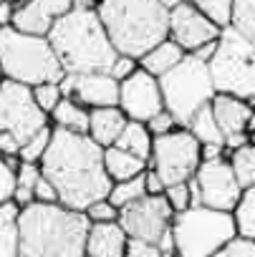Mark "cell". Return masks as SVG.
Instances as JSON below:
<instances>
[{"mask_svg": "<svg viewBox=\"0 0 255 257\" xmlns=\"http://www.w3.org/2000/svg\"><path fill=\"white\" fill-rule=\"evenodd\" d=\"M41 169L43 177L56 184L61 204L78 212H86L89 204L109 197L114 187L104 167V147H99L89 134H76L56 126Z\"/></svg>", "mask_w": 255, "mask_h": 257, "instance_id": "1", "label": "cell"}, {"mask_svg": "<svg viewBox=\"0 0 255 257\" xmlns=\"http://www.w3.org/2000/svg\"><path fill=\"white\" fill-rule=\"evenodd\" d=\"M91 219L66 204L33 202L18 219L21 254L26 257H86Z\"/></svg>", "mask_w": 255, "mask_h": 257, "instance_id": "2", "label": "cell"}, {"mask_svg": "<svg viewBox=\"0 0 255 257\" xmlns=\"http://www.w3.org/2000/svg\"><path fill=\"white\" fill-rule=\"evenodd\" d=\"M48 41L66 73L109 71L119 56L96 11H68L58 16Z\"/></svg>", "mask_w": 255, "mask_h": 257, "instance_id": "3", "label": "cell"}, {"mask_svg": "<svg viewBox=\"0 0 255 257\" xmlns=\"http://www.w3.org/2000/svg\"><path fill=\"white\" fill-rule=\"evenodd\" d=\"M96 13L119 53L142 58L169 38V11L159 0H99Z\"/></svg>", "mask_w": 255, "mask_h": 257, "instance_id": "4", "label": "cell"}, {"mask_svg": "<svg viewBox=\"0 0 255 257\" xmlns=\"http://www.w3.org/2000/svg\"><path fill=\"white\" fill-rule=\"evenodd\" d=\"M0 61L6 78L21 81L26 86H38L46 81L58 83L66 76L46 36H28L11 26L0 31Z\"/></svg>", "mask_w": 255, "mask_h": 257, "instance_id": "5", "label": "cell"}, {"mask_svg": "<svg viewBox=\"0 0 255 257\" xmlns=\"http://www.w3.org/2000/svg\"><path fill=\"white\" fill-rule=\"evenodd\" d=\"M172 234L180 257H212L240 232L235 212H220L200 204L175 214Z\"/></svg>", "mask_w": 255, "mask_h": 257, "instance_id": "6", "label": "cell"}, {"mask_svg": "<svg viewBox=\"0 0 255 257\" xmlns=\"http://www.w3.org/2000/svg\"><path fill=\"white\" fill-rule=\"evenodd\" d=\"M162 83V96H164V108L177 118L180 126H187L190 118L207 106L217 88L210 73V66L200 58H195L192 53L185 56V61L180 66H175L169 73H164L159 78Z\"/></svg>", "mask_w": 255, "mask_h": 257, "instance_id": "7", "label": "cell"}, {"mask_svg": "<svg viewBox=\"0 0 255 257\" xmlns=\"http://www.w3.org/2000/svg\"><path fill=\"white\" fill-rule=\"evenodd\" d=\"M217 93L245 98L255 106V43L242 38L230 26L222 28L217 53L207 63Z\"/></svg>", "mask_w": 255, "mask_h": 257, "instance_id": "8", "label": "cell"}, {"mask_svg": "<svg viewBox=\"0 0 255 257\" xmlns=\"http://www.w3.org/2000/svg\"><path fill=\"white\" fill-rule=\"evenodd\" d=\"M200 149H202V144L190 128L177 126L169 134L154 137L149 167L164 179L167 187L177 184V182H187L195 177V172L202 164Z\"/></svg>", "mask_w": 255, "mask_h": 257, "instance_id": "9", "label": "cell"}, {"mask_svg": "<svg viewBox=\"0 0 255 257\" xmlns=\"http://www.w3.org/2000/svg\"><path fill=\"white\" fill-rule=\"evenodd\" d=\"M48 113L36 103L33 86L13 78L0 81V132H13L21 142L48 126Z\"/></svg>", "mask_w": 255, "mask_h": 257, "instance_id": "10", "label": "cell"}, {"mask_svg": "<svg viewBox=\"0 0 255 257\" xmlns=\"http://www.w3.org/2000/svg\"><path fill=\"white\" fill-rule=\"evenodd\" d=\"M195 182L200 187V202L210 209L220 212H235L245 189L235 177V169L230 159H215L202 162L195 172Z\"/></svg>", "mask_w": 255, "mask_h": 257, "instance_id": "11", "label": "cell"}, {"mask_svg": "<svg viewBox=\"0 0 255 257\" xmlns=\"http://www.w3.org/2000/svg\"><path fill=\"white\" fill-rule=\"evenodd\" d=\"M175 209L164 194H147L139 202L124 207L119 214V224L129 237L159 242L162 234L172 227Z\"/></svg>", "mask_w": 255, "mask_h": 257, "instance_id": "12", "label": "cell"}, {"mask_svg": "<svg viewBox=\"0 0 255 257\" xmlns=\"http://www.w3.org/2000/svg\"><path fill=\"white\" fill-rule=\"evenodd\" d=\"M121 111L132 121H149L154 113L164 108V96H162V83L157 76L149 71L139 68L134 76L121 81V96H119Z\"/></svg>", "mask_w": 255, "mask_h": 257, "instance_id": "13", "label": "cell"}, {"mask_svg": "<svg viewBox=\"0 0 255 257\" xmlns=\"http://www.w3.org/2000/svg\"><path fill=\"white\" fill-rule=\"evenodd\" d=\"M63 96L76 98L86 108L119 106L121 83L109 71H89V73H66L61 81Z\"/></svg>", "mask_w": 255, "mask_h": 257, "instance_id": "14", "label": "cell"}, {"mask_svg": "<svg viewBox=\"0 0 255 257\" xmlns=\"http://www.w3.org/2000/svg\"><path fill=\"white\" fill-rule=\"evenodd\" d=\"M220 33L222 28L212 18H207L200 8H195L190 0L180 8L169 11V38L177 41L187 53H195L200 46L217 41Z\"/></svg>", "mask_w": 255, "mask_h": 257, "instance_id": "15", "label": "cell"}, {"mask_svg": "<svg viewBox=\"0 0 255 257\" xmlns=\"http://www.w3.org/2000/svg\"><path fill=\"white\" fill-rule=\"evenodd\" d=\"M212 103V113L225 134V147H227V154L250 144V134H247V121H250V113L255 106H250L245 98H237V96H230V93H215V98L210 101Z\"/></svg>", "mask_w": 255, "mask_h": 257, "instance_id": "16", "label": "cell"}, {"mask_svg": "<svg viewBox=\"0 0 255 257\" xmlns=\"http://www.w3.org/2000/svg\"><path fill=\"white\" fill-rule=\"evenodd\" d=\"M129 234L119 222L91 224L86 237V257H126Z\"/></svg>", "mask_w": 255, "mask_h": 257, "instance_id": "17", "label": "cell"}, {"mask_svg": "<svg viewBox=\"0 0 255 257\" xmlns=\"http://www.w3.org/2000/svg\"><path fill=\"white\" fill-rule=\"evenodd\" d=\"M126 121V116L121 111V106H104V108H91V121H89V137L99 144V147H114L116 139L121 137Z\"/></svg>", "mask_w": 255, "mask_h": 257, "instance_id": "18", "label": "cell"}, {"mask_svg": "<svg viewBox=\"0 0 255 257\" xmlns=\"http://www.w3.org/2000/svg\"><path fill=\"white\" fill-rule=\"evenodd\" d=\"M185 56H187V51H185L177 41L164 38L162 43H157L154 48H149V51L139 58V66H142L144 71H149L152 76L162 78V76L169 73L175 66H180V63L185 61Z\"/></svg>", "mask_w": 255, "mask_h": 257, "instance_id": "19", "label": "cell"}, {"mask_svg": "<svg viewBox=\"0 0 255 257\" xmlns=\"http://www.w3.org/2000/svg\"><path fill=\"white\" fill-rule=\"evenodd\" d=\"M104 167L111 177V182H126V179H134L139 174H144L149 169V162L129 154L121 147H106L104 149Z\"/></svg>", "mask_w": 255, "mask_h": 257, "instance_id": "20", "label": "cell"}, {"mask_svg": "<svg viewBox=\"0 0 255 257\" xmlns=\"http://www.w3.org/2000/svg\"><path fill=\"white\" fill-rule=\"evenodd\" d=\"M53 21L56 18L43 8L41 0H28L26 6L16 8V16H13V26L11 28H16L21 33H28V36H46L48 38V33L53 28Z\"/></svg>", "mask_w": 255, "mask_h": 257, "instance_id": "21", "label": "cell"}, {"mask_svg": "<svg viewBox=\"0 0 255 257\" xmlns=\"http://www.w3.org/2000/svg\"><path fill=\"white\" fill-rule=\"evenodd\" d=\"M89 121H91V108H86L71 96H63V101L51 113V123L56 128H66V132L76 134H89Z\"/></svg>", "mask_w": 255, "mask_h": 257, "instance_id": "22", "label": "cell"}, {"mask_svg": "<svg viewBox=\"0 0 255 257\" xmlns=\"http://www.w3.org/2000/svg\"><path fill=\"white\" fill-rule=\"evenodd\" d=\"M116 147L126 149L129 154L149 162L152 159V149H154V134L149 132V126L144 121H126L121 137L116 139Z\"/></svg>", "mask_w": 255, "mask_h": 257, "instance_id": "23", "label": "cell"}, {"mask_svg": "<svg viewBox=\"0 0 255 257\" xmlns=\"http://www.w3.org/2000/svg\"><path fill=\"white\" fill-rule=\"evenodd\" d=\"M185 128H190V132L200 139V144H225V134H222V128H220V123L212 113V103L202 106L190 118V123Z\"/></svg>", "mask_w": 255, "mask_h": 257, "instance_id": "24", "label": "cell"}, {"mask_svg": "<svg viewBox=\"0 0 255 257\" xmlns=\"http://www.w3.org/2000/svg\"><path fill=\"white\" fill-rule=\"evenodd\" d=\"M142 197H147V182H144V174L134 177V179H126V182H114L111 192H109V199L124 209L134 202H139Z\"/></svg>", "mask_w": 255, "mask_h": 257, "instance_id": "25", "label": "cell"}, {"mask_svg": "<svg viewBox=\"0 0 255 257\" xmlns=\"http://www.w3.org/2000/svg\"><path fill=\"white\" fill-rule=\"evenodd\" d=\"M230 164H232L235 177L242 184V189L255 187V144H245V147L230 152Z\"/></svg>", "mask_w": 255, "mask_h": 257, "instance_id": "26", "label": "cell"}, {"mask_svg": "<svg viewBox=\"0 0 255 257\" xmlns=\"http://www.w3.org/2000/svg\"><path fill=\"white\" fill-rule=\"evenodd\" d=\"M230 28L255 43V0H235L232 16H230Z\"/></svg>", "mask_w": 255, "mask_h": 257, "instance_id": "27", "label": "cell"}, {"mask_svg": "<svg viewBox=\"0 0 255 257\" xmlns=\"http://www.w3.org/2000/svg\"><path fill=\"white\" fill-rule=\"evenodd\" d=\"M51 139H53V123L43 126L41 132H36L33 137H28L21 147V162H36L41 164L48 147H51Z\"/></svg>", "mask_w": 255, "mask_h": 257, "instance_id": "28", "label": "cell"}, {"mask_svg": "<svg viewBox=\"0 0 255 257\" xmlns=\"http://www.w3.org/2000/svg\"><path fill=\"white\" fill-rule=\"evenodd\" d=\"M235 222H237V232L242 237L255 239V187L245 189V194L235 209Z\"/></svg>", "mask_w": 255, "mask_h": 257, "instance_id": "29", "label": "cell"}, {"mask_svg": "<svg viewBox=\"0 0 255 257\" xmlns=\"http://www.w3.org/2000/svg\"><path fill=\"white\" fill-rule=\"evenodd\" d=\"M195 8H200L207 18H212L220 28L230 26V16H232V3L235 0H190Z\"/></svg>", "mask_w": 255, "mask_h": 257, "instance_id": "30", "label": "cell"}, {"mask_svg": "<svg viewBox=\"0 0 255 257\" xmlns=\"http://www.w3.org/2000/svg\"><path fill=\"white\" fill-rule=\"evenodd\" d=\"M33 96H36V103L48 113V118H51V113L56 111V106L63 101V91H61V83H56V81H46V83H38V86H33Z\"/></svg>", "mask_w": 255, "mask_h": 257, "instance_id": "31", "label": "cell"}, {"mask_svg": "<svg viewBox=\"0 0 255 257\" xmlns=\"http://www.w3.org/2000/svg\"><path fill=\"white\" fill-rule=\"evenodd\" d=\"M119 214H121V209L109 199V197H104V199H96L94 204H89L86 207V217L91 219V224H106V222H119Z\"/></svg>", "mask_w": 255, "mask_h": 257, "instance_id": "32", "label": "cell"}, {"mask_svg": "<svg viewBox=\"0 0 255 257\" xmlns=\"http://www.w3.org/2000/svg\"><path fill=\"white\" fill-rule=\"evenodd\" d=\"M164 197H167V202L172 204L175 214L190 209V207H192V187H190V179H187V182L169 184V187L164 189Z\"/></svg>", "mask_w": 255, "mask_h": 257, "instance_id": "33", "label": "cell"}, {"mask_svg": "<svg viewBox=\"0 0 255 257\" xmlns=\"http://www.w3.org/2000/svg\"><path fill=\"white\" fill-rule=\"evenodd\" d=\"M212 257H255V239L237 234L225 247H220Z\"/></svg>", "mask_w": 255, "mask_h": 257, "instance_id": "34", "label": "cell"}, {"mask_svg": "<svg viewBox=\"0 0 255 257\" xmlns=\"http://www.w3.org/2000/svg\"><path fill=\"white\" fill-rule=\"evenodd\" d=\"M0 257H21L18 224H0Z\"/></svg>", "mask_w": 255, "mask_h": 257, "instance_id": "35", "label": "cell"}, {"mask_svg": "<svg viewBox=\"0 0 255 257\" xmlns=\"http://www.w3.org/2000/svg\"><path fill=\"white\" fill-rule=\"evenodd\" d=\"M142 66H139V58H134V56H126V53H119L116 56V61L111 63V68H109V73L121 83V81H126L129 76H134L137 71H139Z\"/></svg>", "mask_w": 255, "mask_h": 257, "instance_id": "36", "label": "cell"}, {"mask_svg": "<svg viewBox=\"0 0 255 257\" xmlns=\"http://www.w3.org/2000/svg\"><path fill=\"white\" fill-rule=\"evenodd\" d=\"M126 257H164V254L157 242L129 237V242H126Z\"/></svg>", "mask_w": 255, "mask_h": 257, "instance_id": "37", "label": "cell"}, {"mask_svg": "<svg viewBox=\"0 0 255 257\" xmlns=\"http://www.w3.org/2000/svg\"><path fill=\"white\" fill-rule=\"evenodd\" d=\"M16 187H18V179H16V169L0 157V202L6 199H13L16 194Z\"/></svg>", "mask_w": 255, "mask_h": 257, "instance_id": "38", "label": "cell"}, {"mask_svg": "<svg viewBox=\"0 0 255 257\" xmlns=\"http://www.w3.org/2000/svg\"><path fill=\"white\" fill-rule=\"evenodd\" d=\"M147 126H149V132L154 134V137H162V134H169V132H175V128L180 126L177 123V118L167 111V108H162L159 113H154L149 121H147Z\"/></svg>", "mask_w": 255, "mask_h": 257, "instance_id": "39", "label": "cell"}, {"mask_svg": "<svg viewBox=\"0 0 255 257\" xmlns=\"http://www.w3.org/2000/svg\"><path fill=\"white\" fill-rule=\"evenodd\" d=\"M41 177H43V169L36 162H21V167L16 172L18 187H28V189H36V184H38Z\"/></svg>", "mask_w": 255, "mask_h": 257, "instance_id": "40", "label": "cell"}, {"mask_svg": "<svg viewBox=\"0 0 255 257\" xmlns=\"http://www.w3.org/2000/svg\"><path fill=\"white\" fill-rule=\"evenodd\" d=\"M33 192H36V202H41V204H61V194L48 177H41Z\"/></svg>", "mask_w": 255, "mask_h": 257, "instance_id": "41", "label": "cell"}, {"mask_svg": "<svg viewBox=\"0 0 255 257\" xmlns=\"http://www.w3.org/2000/svg\"><path fill=\"white\" fill-rule=\"evenodd\" d=\"M23 142L13 132H0V157H21Z\"/></svg>", "mask_w": 255, "mask_h": 257, "instance_id": "42", "label": "cell"}, {"mask_svg": "<svg viewBox=\"0 0 255 257\" xmlns=\"http://www.w3.org/2000/svg\"><path fill=\"white\" fill-rule=\"evenodd\" d=\"M21 214H23V207L16 199L0 202V224H18Z\"/></svg>", "mask_w": 255, "mask_h": 257, "instance_id": "43", "label": "cell"}, {"mask_svg": "<svg viewBox=\"0 0 255 257\" xmlns=\"http://www.w3.org/2000/svg\"><path fill=\"white\" fill-rule=\"evenodd\" d=\"M200 154H202V162H215V159H230V154H227V147H225V144H202Z\"/></svg>", "mask_w": 255, "mask_h": 257, "instance_id": "44", "label": "cell"}, {"mask_svg": "<svg viewBox=\"0 0 255 257\" xmlns=\"http://www.w3.org/2000/svg\"><path fill=\"white\" fill-rule=\"evenodd\" d=\"M144 182H147V194H164V189H167L164 179H162L152 167L144 172Z\"/></svg>", "mask_w": 255, "mask_h": 257, "instance_id": "45", "label": "cell"}, {"mask_svg": "<svg viewBox=\"0 0 255 257\" xmlns=\"http://www.w3.org/2000/svg\"><path fill=\"white\" fill-rule=\"evenodd\" d=\"M41 3L53 18H58V16H63L73 8V0H41Z\"/></svg>", "mask_w": 255, "mask_h": 257, "instance_id": "46", "label": "cell"}, {"mask_svg": "<svg viewBox=\"0 0 255 257\" xmlns=\"http://www.w3.org/2000/svg\"><path fill=\"white\" fill-rule=\"evenodd\" d=\"M217 43H220V38H217V41H210V43H205V46H200L192 56L200 58V61H205V63H210V61L215 58V53H217Z\"/></svg>", "mask_w": 255, "mask_h": 257, "instance_id": "47", "label": "cell"}, {"mask_svg": "<svg viewBox=\"0 0 255 257\" xmlns=\"http://www.w3.org/2000/svg\"><path fill=\"white\" fill-rule=\"evenodd\" d=\"M13 16H16V6H11L8 0H0V28L13 26Z\"/></svg>", "mask_w": 255, "mask_h": 257, "instance_id": "48", "label": "cell"}, {"mask_svg": "<svg viewBox=\"0 0 255 257\" xmlns=\"http://www.w3.org/2000/svg\"><path fill=\"white\" fill-rule=\"evenodd\" d=\"M13 199H16L21 207H28V204H33V202H36V192H33V189H28V187H16Z\"/></svg>", "mask_w": 255, "mask_h": 257, "instance_id": "49", "label": "cell"}, {"mask_svg": "<svg viewBox=\"0 0 255 257\" xmlns=\"http://www.w3.org/2000/svg\"><path fill=\"white\" fill-rule=\"evenodd\" d=\"M96 8H99V0H73L71 11H96Z\"/></svg>", "mask_w": 255, "mask_h": 257, "instance_id": "50", "label": "cell"}, {"mask_svg": "<svg viewBox=\"0 0 255 257\" xmlns=\"http://www.w3.org/2000/svg\"><path fill=\"white\" fill-rule=\"evenodd\" d=\"M159 3H162L167 11H175V8H180L182 3H187V0H159Z\"/></svg>", "mask_w": 255, "mask_h": 257, "instance_id": "51", "label": "cell"}, {"mask_svg": "<svg viewBox=\"0 0 255 257\" xmlns=\"http://www.w3.org/2000/svg\"><path fill=\"white\" fill-rule=\"evenodd\" d=\"M8 3H11V6H16V8H21V6H26V3H28V0H8Z\"/></svg>", "mask_w": 255, "mask_h": 257, "instance_id": "52", "label": "cell"}, {"mask_svg": "<svg viewBox=\"0 0 255 257\" xmlns=\"http://www.w3.org/2000/svg\"><path fill=\"white\" fill-rule=\"evenodd\" d=\"M6 78V71H3V61H0V81Z\"/></svg>", "mask_w": 255, "mask_h": 257, "instance_id": "53", "label": "cell"}, {"mask_svg": "<svg viewBox=\"0 0 255 257\" xmlns=\"http://www.w3.org/2000/svg\"><path fill=\"white\" fill-rule=\"evenodd\" d=\"M250 144H255V134H252V137H250Z\"/></svg>", "mask_w": 255, "mask_h": 257, "instance_id": "54", "label": "cell"}, {"mask_svg": "<svg viewBox=\"0 0 255 257\" xmlns=\"http://www.w3.org/2000/svg\"><path fill=\"white\" fill-rule=\"evenodd\" d=\"M21 257H26V254H21Z\"/></svg>", "mask_w": 255, "mask_h": 257, "instance_id": "55", "label": "cell"}, {"mask_svg": "<svg viewBox=\"0 0 255 257\" xmlns=\"http://www.w3.org/2000/svg\"><path fill=\"white\" fill-rule=\"evenodd\" d=\"M0 31H3V28H0Z\"/></svg>", "mask_w": 255, "mask_h": 257, "instance_id": "56", "label": "cell"}]
</instances>
